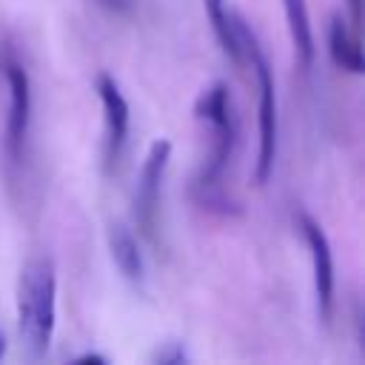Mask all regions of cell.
<instances>
[{"label": "cell", "mask_w": 365, "mask_h": 365, "mask_svg": "<svg viewBox=\"0 0 365 365\" xmlns=\"http://www.w3.org/2000/svg\"><path fill=\"white\" fill-rule=\"evenodd\" d=\"M57 322V268L51 257H31L17 277V334L31 359L46 356Z\"/></svg>", "instance_id": "cell-1"}, {"label": "cell", "mask_w": 365, "mask_h": 365, "mask_svg": "<svg viewBox=\"0 0 365 365\" xmlns=\"http://www.w3.org/2000/svg\"><path fill=\"white\" fill-rule=\"evenodd\" d=\"M194 114L197 120L208 123L211 128V154L200 171L197 185L200 188H214L217 180L222 177L231 154H234V143H237V120H234V108H231V94L225 83H214L208 86L197 103H194Z\"/></svg>", "instance_id": "cell-2"}, {"label": "cell", "mask_w": 365, "mask_h": 365, "mask_svg": "<svg viewBox=\"0 0 365 365\" xmlns=\"http://www.w3.org/2000/svg\"><path fill=\"white\" fill-rule=\"evenodd\" d=\"M254 74H257V86H259V103H257V128H259V148H257V165H254V180L257 185H265L274 163H277V131H279V120H277V86H274V74L271 66L265 60V54L259 51L251 63Z\"/></svg>", "instance_id": "cell-3"}, {"label": "cell", "mask_w": 365, "mask_h": 365, "mask_svg": "<svg viewBox=\"0 0 365 365\" xmlns=\"http://www.w3.org/2000/svg\"><path fill=\"white\" fill-rule=\"evenodd\" d=\"M211 31L220 43V48L225 51V57L237 66H251L254 57L262 51L254 29L248 26V20L242 17L240 9L231 6V0H202Z\"/></svg>", "instance_id": "cell-4"}, {"label": "cell", "mask_w": 365, "mask_h": 365, "mask_svg": "<svg viewBox=\"0 0 365 365\" xmlns=\"http://www.w3.org/2000/svg\"><path fill=\"white\" fill-rule=\"evenodd\" d=\"M168 160H171V140L157 137L148 145V154L143 160L140 180H137V188H134V217H137V225L143 228V234L148 240H154L157 211H160V191H163Z\"/></svg>", "instance_id": "cell-5"}, {"label": "cell", "mask_w": 365, "mask_h": 365, "mask_svg": "<svg viewBox=\"0 0 365 365\" xmlns=\"http://www.w3.org/2000/svg\"><path fill=\"white\" fill-rule=\"evenodd\" d=\"M294 225L302 234L308 251H311V268H314V294H317V314L322 322L331 319L334 311V257H331V242L322 231V225L305 214L294 211Z\"/></svg>", "instance_id": "cell-6"}, {"label": "cell", "mask_w": 365, "mask_h": 365, "mask_svg": "<svg viewBox=\"0 0 365 365\" xmlns=\"http://www.w3.org/2000/svg\"><path fill=\"white\" fill-rule=\"evenodd\" d=\"M6 71V83H9V117H6V154L11 163H17L23 157V145L29 137V125H31V80L29 71L9 60L3 66Z\"/></svg>", "instance_id": "cell-7"}, {"label": "cell", "mask_w": 365, "mask_h": 365, "mask_svg": "<svg viewBox=\"0 0 365 365\" xmlns=\"http://www.w3.org/2000/svg\"><path fill=\"white\" fill-rule=\"evenodd\" d=\"M94 91L100 97L103 106V123H106V165L111 168L123 148H125V137H128V100L123 97L117 80L106 71H100L94 77Z\"/></svg>", "instance_id": "cell-8"}, {"label": "cell", "mask_w": 365, "mask_h": 365, "mask_svg": "<svg viewBox=\"0 0 365 365\" xmlns=\"http://www.w3.org/2000/svg\"><path fill=\"white\" fill-rule=\"evenodd\" d=\"M108 251H111V259L114 265L120 268V274L131 282H140L143 279V251L134 240V234L123 225V222H111L108 225Z\"/></svg>", "instance_id": "cell-9"}, {"label": "cell", "mask_w": 365, "mask_h": 365, "mask_svg": "<svg viewBox=\"0 0 365 365\" xmlns=\"http://www.w3.org/2000/svg\"><path fill=\"white\" fill-rule=\"evenodd\" d=\"M328 51H331V60L342 71H351V74H362L365 71L362 48L356 43V37L348 31V26H345V20L339 14H334L331 26H328Z\"/></svg>", "instance_id": "cell-10"}, {"label": "cell", "mask_w": 365, "mask_h": 365, "mask_svg": "<svg viewBox=\"0 0 365 365\" xmlns=\"http://www.w3.org/2000/svg\"><path fill=\"white\" fill-rule=\"evenodd\" d=\"M285 20H288V34L297 51V60L302 68H311L314 63V34H311V17H308V3L305 0H282Z\"/></svg>", "instance_id": "cell-11"}, {"label": "cell", "mask_w": 365, "mask_h": 365, "mask_svg": "<svg viewBox=\"0 0 365 365\" xmlns=\"http://www.w3.org/2000/svg\"><path fill=\"white\" fill-rule=\"evenodd\" d=\"M151 362H160V365H182V362H188V354H185L182 342H165L163 348H157L151 354Z\"/></svg>", "instance_id": "cell-12"}, {"label": "cell", "mask_w": 365, "mask_h": 365, "mask_svg": "<svg viewBox=\"0 0 365 365\" xmlns=\"http://www.w3.org/2000/svg\"><path fill=\"white\" fill-rule=\"evenodd\" d=\"M348 6H351V17H354V26H359V20H362V0H348Z\"/></svg>", "instance_id": "cell-13"}, {"label": "cell", "mask_w": 365, "mask_h": 365, "mask_svg": "<svg viewBox=\"0 0 365 365\" xmlns=\"http://www.w3.org/2000/svg\"><path fill=\"white\" fill-rule=\"evenodd\" d=\"M74 362H77V365H86V362H100V365H106V356H100V354H83V356H77Z\"/></svg>", "instance_id": "cell-14"}, {"label": "cell", "mask_w": 365, "mask_h": 365, "mask_svg": "<svg viewBox=\"0 0 365 365\" xmlns=\"http://www.w3.org/2000/svg\"><path fill=\"white\" fill-rule=\"evenodd\" d=\"M3 354H6V336L0 334V356H3Z\"/></svg>", "instance_id": "cell-15"}]
</instances>
